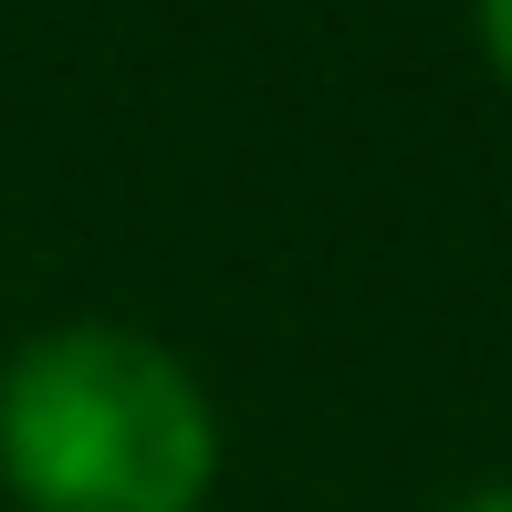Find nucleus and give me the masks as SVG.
Returning a JSON list of instances; mask_svg holds the SVG:
<instances>
[{
  "label": "nucleus",
  "mask_w": 512,
  "mask_h": 512,
  "mask_svg": "<svg viewBox=\"0 0 512 512\" xmlns=\"http://www.w3.org/2000/svg\"><path fill=\"white\" fill-rule=\"evenodd\" d=\"M471 32H481V53H492V74L512 84V0H471Z\"/></svg>",
  "instance_id": "obj_2"
},
{
  "label": "nucleus",
  "mask_w": 512,
  "mask_h": 512,
  "mask_svg": "<svg viewBox=\"0 0 512 512\" xmlns=\"http://www.w3.org/2000/svg\"><path fill=\"white\" fill-rule=\"evenodd\" d=\"M450 512H512V481H492V492H460Z\"/></svg>",
  "instance_id": "obj_3"
},
{
  "label": "nucleus",
  "mask_w": 512,
  "mask_h": 512,
  "mask_svg": "<svg viewBox=\"0 0 512 512\" xmlns=\"http://www.w3.org/2000/svg\"><path fill=\"white\" fill-rule=\"evenodd\" d=\"M0 481L32 512H199L220 481L209 387L136 324H42L0 366Z\"/></svg>",
  "instance_id": "obj_1"
}]
</instances>
